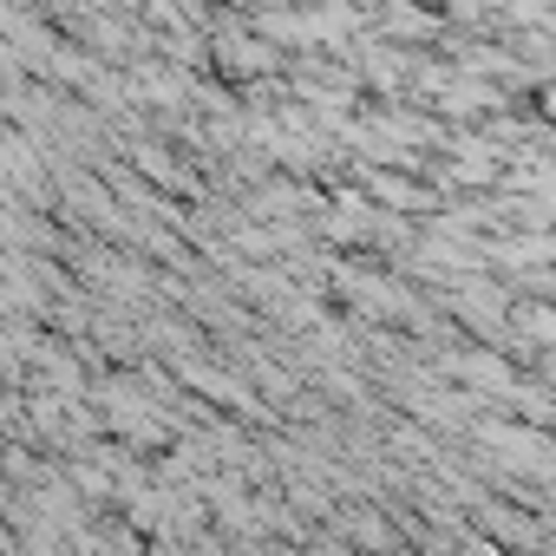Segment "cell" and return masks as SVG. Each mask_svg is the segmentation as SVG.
Masks as SVG:
<instances>
[{"label": "cell", "instance_id": "2", "mask_svg": "<svg viewBox=\"0 0 556 556\" xmlns=\"http://www.w3.org/2000/svg\"><path fill=\"white\" fill-rule=\"evenodd\" d=\"M517 321H523V334H530V341H549V308H543V302L517 308Z\"/></svg>", "mask_w": 556, "mask_h": 556}, {"label": "cell", "instance_id": "1", "mask_svg": "<svg viewBox=\"0 0 556 556\" xmlns=\"http://www.w3.org/2000/svg\"><path fill=\"white\" fill-rule=\"evenodd\" d=\"M223 66L229 73H282V47H268V40H229L223 47Z\"/></svg>", "mask_w": 556, "mask_h": 556}]
</instances>
